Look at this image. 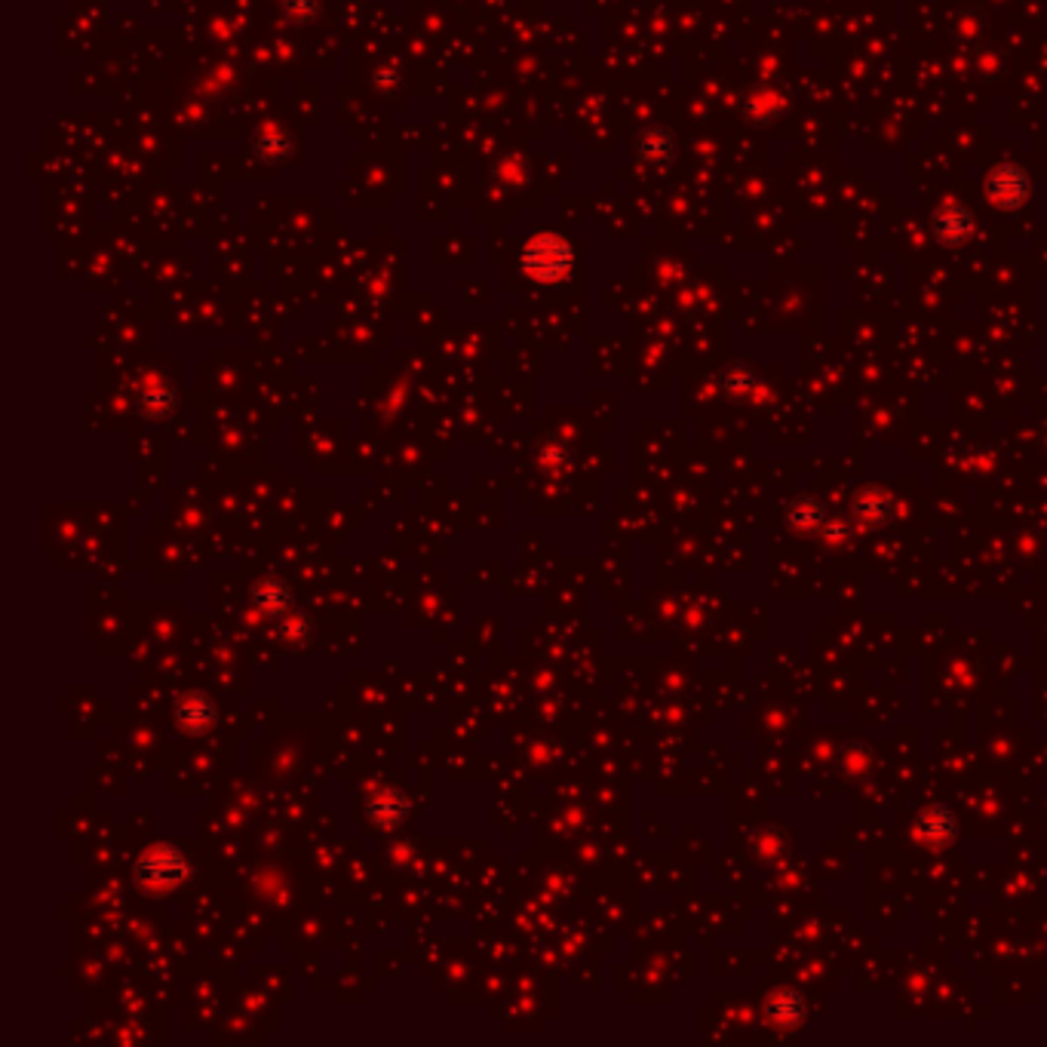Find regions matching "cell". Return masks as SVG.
Returning <instances> with one entry per match:
<instances>
[{
	"instance_id": "1",
	"label": "cell",
	"mask_w": 1047,
	"mask_h": 1047,
	"mask_svg": "<svg viewBox=\"0 0 1047 1047\" xmlns=\"http://www.w3.org/2000/svg\"><path fill=\"white\" fill-rule=\"evenodd\" d=\"M212 713L216 710L209 707L207 700H190V703H182V710H178L182 722H188V725H207Z\"/></svg>"
},
{
	"instance_id": "2",
	"label": "cell",
	"mask_w": 1047,
	"mask_h": 1047,
	"mask_svg": "<svg viewBox=\"0 0 1047 1047\" xmlns=\"http://www.w3.org/2000/svg\"><path fill=\"white\" fill-rule=\"evenodd\" d=\"M283 603H286V590L280 588V584H268V596H265V600L258 596V605H261L265 612H280Z\"/></svg>"
}]
</instances>
